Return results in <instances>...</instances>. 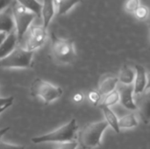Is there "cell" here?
<instances>
[{
	"label": "cell",
	"instance_id": "d4e9b609",
	"mask_svg": "<svg viewBox=\"0 0 150 149\" xmlns=\"http://www.w3.org/2000/svg\"><path fill=\"white\" fill-rule=\"evenodd\" d=\"M0 149H25L24 146L9 144L4 141H0Z\"/></svg>",
	"mask_w": 150,
	"mask_h": 149
},
{
	"label": "cell",
	"instance_id": "8fae6325",
	"mask_svg": "<svg viewBox=\"0 0 150 149\" xmlns=\"http://www.w3.org/2000/svg\"><path fill=\"white\" fill-rule=\"evenodd\" d=\"M18 43V42L15 31L8 33L4 41L0 44V60L9 55L17 47Z\"/></svg>",
	"mask_w": 150,
	"mask_h": 149
},
{
	"label": "cell",
	"instance_id": "ba28073f",
	"mask_svg": "<svg viewBox=\"0 0 150 149\" xmlns=\"http://www.w3.org/2000/svg\"><path fill=\"white\" fill-rule=\"evenodd\" d=\"M118 92L120 96V104L130 111L137 110V105L134 100V85H123L121 84L118 88Z\"/></svg>",
	"mask_w": 150,
	"mask_h": 149
},
{
	"label": "cell",
	"instance_id": "f1b7e54d",
	"mask_svg": "<svg viewBox=\"0 0 150 149\" xmlns=\"http://www.w3.org/2000/svg\"><path fill=\"white\" fill-rule=\"evenodd\" d=\"M10 130V127L9 126H5V127H3V128H1L0 129V139L8 132Z\"/></svg>",
	"mask_w": 150,
	"mask_h": 149
},
{
	"label": "cell",
	"instance_id": "5b68a950",
	"mask_svg": "<svg viewBox=\"0 0 150 149\" xmlns=\"http://www.w3.org/2000/svg\"><path fill=\"white\" fill-rule=\"evenodd\" d=\"M31 94L35 97H40L46 105H48L60 98L63 94V90L48 82L36 78L31 85Z\"/></svg>",
	"mask_w": 150,
	"mask_h": 149
},
{
	"label": "cell",
	"instance_id": "603a6c76",
	"mask_svg": "<svg viewBox=\"0 0 150 149\" xmlns=\"http://www.w3.org/2000/svg\"><path fill=\"white\" fill-rule=\"evenodd\" d=\"M87 97H88V99L90 100V102L94 105H98V104L101 101V97H102V96L99 94V92L98 90H90Z\"/></svg>",
	"mask_w": 150,
	"mask_h": 149
},
{
	"label": "cell",
	"instance_id": "2e32d148",
	"mask_svg": "<svg viewBox=\"0 0 150 149\" xmlns=\"http://www.w3.org/2000/svg\"><path fill=\"white\" fill-rule=\"evenodd\" d=\"M134 78H135L134 69H133L128 66H124L121 68L118 80L119 83H120L123 85H130V84H134Z\"/></svg>",
	"mask_w": 150,
	"mask_h": 149
},
{
	"label": "cell",
	"instance_id": "f546056e",
	"mask_svg": "<svg viewBox=\"0 0 150 149\" xmlns=\"http://www.w3.org/2000/svg\"><path fill=\"white\" fill-rule=\"evenodd\" d=\"M6 33H4V32H0V44L4 41V40L5 39V37H6Z\"/></svg>",
	"mask_w": 150,
	"mask_h": 149
},
{
	"label": "cell",
	"instance_id": "9c48e42d",
	"mask_svg": "<svg viewBox=\"0 0 150 149\" xmlns=\"http://www.w3.org/2000/svg\"><path fill=\"white\" fill-rule=\"evenodd\" d=\"M135 78L134 82V93L139 95L142 93L148 86L147 72L144 67L141 65H135Z\"/></svg>",
	"mask_w": 150,
	"mask_h": 149
},
{
	"label": "cell",
	"instance_id": "30bf717a",
	"mask_svg": "<svg viewBox=\"0 0 150 149\" xmlns=\"http://www.w3.org/2000/svg\"><path fill=\"white\" fill-rule=\"evenodd\" d=\"M14 27L15 25L11 7H8L0 11V32H4L8 34L15 31Z\"/></svg>",
	"mask_w": 150,
	"mask_h": 149
},
{
	"label": "cell",
	"instance_id": "e0dca14e",
	"mask_svg": "<svg viewBox=\"0 0 150 149\" xmlns=\"http://www.w3.org/2000/svg\"><path fill=\"white\" fill-rule=\"evenodd\" d=\"M79 2H81V0H54V7L57 9L59 15L66 14Z\"/></svg>",
	"mask_w": 150,
	"mask_h": 149
},
{
	"label": "cell",
	"instance_id": "44dd1931",
	"mask_svg": "<svg viewBox=\"0 0 150 149\" xmlns=\"http://www.w3.org/2000/svg\"><path fill=\"white\" fill-rule=\"evenodd\" d=\"M134 13L139 20H145L149 17V8L146 5H140Z\"/></svg>",
	"mask_w": 150,
	"mask_h": 149
},
{
	"label": "cell",
	"instance_id": "4316f807",
	"mask_svg": "<svg viewBox=\"0 0 150 149\" xmlns=\"http://www.w3.org/2000/svg\"><path fill=\"white\" fill-rule=\"evenodd\" d=\"M11 3V0H0V11L8 8Z\"/></svg>",
	"mask_w": 150,
	"mask_h": 149
},
{
	"label": "cell",
	"instance_id": "9a60e30c",
	"mask_svg": "<svg viewBox=\"0 0 150 149\" xmlns=\"http://www.w3.org/2000/svg\"><path fill=\"white\" fill-rule=\"evenodd\" d=\"M100 108L103 111L105 119V122L108 124V126H110L113 131L117 133H119L120 132V128L119 127V122H118V118L115 115V113L112 111V109L110 107H106V106H103V105H99Z\"/></svg>",
	"mask_w": 150,
	"mask_h": 149
},
{
	"label": "cell",
	"instance_id": "277c9868",
	"mask_svg": "<svg viewBox=\"0 0 150 149\" xmlns=\"http://www.w3.org/2000/svg\"><path fill=\"white\" fill-rule=\"evenodd\" d=\"M11 9L12 11L14 25L16 27L15 32L17 35L18 42H21L31 23L36 18V15L18 4L17 2L13 3Z\"/></svg>",
	"mask_w": 150,
	"mask_h": 149
},
{
	"label": "cell",
	"instance_id": "7a4b0ae2",
	"mask_svg": "<svg viewBox=\"0 0 150 149\" xmlns=\"http://www.w3.org/2000/svg\"><path fill=\"white\" fill-rule=\"evenodd\" d=\"M77 130H78V126L76 124V119H72L69 123L63 125L58 129L41 136L33 137L32 138L31 141L34 144H41L47 142L62 143V142L71 141H74Z\"/></svg>",
	"mask_w": 150,
	"mask_h": 149
},
{
	"label": "cell",
	"instance_id": "3957f363",
	"mask_svg": "<svg viewBox=\"0 0 150 149\" xmlns=\"http://www.w3.org/2000/svg\"><path fill=\"white\" fill-rule=\"evenodd\" d=\"M52 53L54 58L60 63L69 64L76 59L74 41L70 39H62L52 33Z\"/></svg>",
	"mask_w": 150,
	"mask_h": 149
},
{
	"label": "cell",
	"instance_id": "4dcf8cb0",
	"mask_svg": "<svg viewBox=\"0 0 150 149\" xmlns=\"http://www.w3.org/2000/svg\"><path fill=\"white\" fill-rule=\"evenodd\" d=\"M11 105H7L4 106V107H2V108H0V114H1V113H3V112H4L6 109H8Z\"/></svg>",
	"mask_w": 150,
	"mask_h": 149
},
{
	"label": "cell",
	"instance_id": "83f0119b",
	"mask_svg": "<svg viewBox=\"0 0 150 149\" xmlns=\"http://www.w3.org/2000/svg\"><path fill=\"white\" fill-rule=\"evenodd\" d=\"M73 100L75 102H76V103H80V102H82L83 100V95L81 92H78V93H76V94L74 95Z\"/></svg>",
	"mask_w": 150,
	"mask_h": 149
},
{
	"label": "cell",
	"instance_id": "7402d4cb",
	"mask_svg": "<svg viewBox=\"0 0 150 149\" xmlns=\"http://www.w3.org/2000/svg\"><path fill=\"white\" fill-rule=\"evenodd\" d=\"M140 0H127L124 5L126 11L129 13H134L135 10L140 6Z\"/></svg>",
	"mask_w": 150,
	"mask_h": 149
},
{
	"label": "cell",
	"instance_id": "484cf974",
	"mask_svg": "<svg viewBox=\"0 0 150 149\" xmlns=\"http://www.w3.org/2000/svg\"><path fill=\"white\" fill-rule=\"evenodd\" d=\"M14 97H0V108L7 105H12L13 104Z\"/></svg>",
	"mask_w": 150,
	"mask_h": 149
},
{
	"label": "cell",
	"instance_id": "5bb4252c",
	"mask_svg": "<svg viewBox=\"0 0 150 149\" xmlns=\"http://www.w3.org/2000/svg\"><path fill=\"white\" fill-rule=\"evenodd\" d=\"M143 94L142 100L140 103V114L142 119V120L146 123L149 124V87L147 86Z\"/></svg>",
	"mask_w": 150,
	"mask_h": 149
},
{
	"label": "cell",
	"instance_id": "8992f818",
	"mask_svg": "<svg viewBox=\"0 0 150 149\" xmlns=\"http://www.w3.org/2000/svg\"><path fill=\"white\" fill-rule=\"evenodd\" d=\"M33 54L34 52L17 47L9 55L0 60V67L3 68H28L32 66Z\"/></svg>",
	"mask_w": 150,
	"mask_h": 149
},
{
	"label": "cell",
	"instance_id": "ffe728a7",
	"mask_svg": "<svg viewBox=\"0 0 150 149\" xmlns=\"http://www.w3.org/2000/svg\"><path fill=\"white\" fill-rule=\"evenodd\" d=\"M120 102V96H119V92L117 90L110 92L109 94L105 95L101 102V104L99 105H103V106H106V107H110L116 104H118Z\"/></svg>",
	"mask_w": 150,
	"mask_h": 149
},
{
	"label": "cell",
	"instance_id": "7c38bea8",
	"mask_svg": "<svg viewBox=\"0 0 150 149\" xmlns=\"http://www.w3.org/2000/svg\"><path fill=\"white\" fill-rule=\"evenodd\" d=\"M55 12V7L54 4V0H43L42 7H41V17L43 25L42 26L47 29L48 25L50 24L52 18H54Z\"/></svg>",
	"mask_w": 150,
	"mask_h": 149
},
{
	"label": "cell",
	"instance_id": "6da1fadb",
	"mask_svg": "<svg viewBox=\"0 0 150 149\" xmlns=\"http://www.w3.org/2000/svg\"><path fill=\"white\" fill-rule=\"evenodd\" d=\"M107 127L108 124L105 120L86 125L79 133L78 145L83 149H94L99 147L103 133Z\"/></svg>",
	"mask_w": 150,
	"mask_h": 149
},
{
	"label": "cell",
	"instance_id": "4fadbf2b",
	"mask_svg": "<svg viewBox=\"0 0 150 149\" xmlns=\"http://www.w3.org/2000/svg\"><path fill=\"white\" fill-rule=\"evenodd\" d=\"M119 83L118 77L112 76H107L100 81L98 84V92L101 96H105L109 94L110 92L116 90L117 85Z\"/></svg>",
	"mask_w": 150,
	"mask_h": 149
},
{
	"label": "cell",
	"instance_id": "cb8c5ba5",
	"mask_svg": "<svg viewBox=\"0 0 150 149\" xmlns=\"http://www.w3.org/2000/svg\"><path fill=\"white\" fill-rule=\"evenodd\" d=\"M77 147H78V142L76 141H71L59 143L56 149H76Z\"/></svg>",
	"mask_w": 150,
	"mask_h": 149
},
{
	"label": "cell",
	"instance_id": "d6986e66",
	"mask_svg": "<svg viewBox=\"0 0 150 149\" xmlns=\"http://www.w3.org/2000/svg\"><path fill=\"white\" fill-rule=\"evenodd\" d=\"M118 122H119L120 128L128 129V128L136 127L138 126V120L136 119V116L134 113H129V114L123 116L118 120Z\"/></svg>",
	"mask_w": 150,
	"mask_h": 149
},
{
	"label": "cell",
	"instance_id": "ac0fdd59",
	"mask_svg": "<svg viewBox=\"0 0 150 149\" xmlns=\"http://www.w3.org/2000/svg\"><path fill=\"white\" fill-rule=\"evenodd\" d=\"M16 1L18 4H19L25 9L33 12L36 15V17H38L39 18H41L42 4L40 3H39L37 0H16Z\"/></svg>",
	"mask_w": 150,
	"mask_h": 149
},
{
	"label": "cell",
	"instance_id": "52a82bcc",
	"mask_svg": "<svg viewBox=\"0 0 150 149\" xmlns=\"http://www.w3.org/2000/svg\"><path fill=\"white\" fill-rule=\"evenodd\" d=\"M47 36V29H45L43 26H32L25 40V49L27 51L34 52L36 49L41 47L45 44Z\"/></svg>",
	"mask_w": 150,
	"mask_h": 149
}]
</instances>
